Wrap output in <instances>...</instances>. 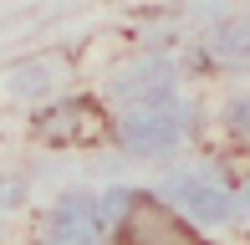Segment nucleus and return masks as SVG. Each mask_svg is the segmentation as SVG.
<instances>
[{"instance_id":"1","label":"nucleus","mask_w":250,"mask_h":245,"mask_svg":"<svg viewBox=\"0 0 250 245\" xmlns=\"http://www.w3.org/2000/svg\"><path fill=\"white\" fill-rule=\"evenodd\" d=\"M112 245H204L179 204L158 194H128L112 220Z\"/></svg>"},{"instance_id":"2","label":"nucleus","mask_w":250,"mask_h":245,"mask_svg":"<svg viewBox=\"0 0 250 245\" xmlns=\"http://www.w3.org/2000/svg\"><path fill=\"white\" fill-rule=\"evenodd\" d=\"M102 113L87 97H56V102H46L36 118H31V138L46 143V148H77V143H92L102 138Z\"/></svg>"}]
</instances>
